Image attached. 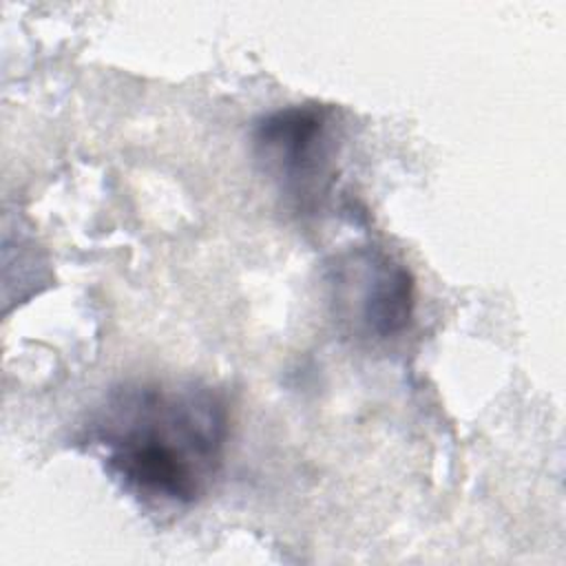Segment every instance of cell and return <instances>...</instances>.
I'll return each instance as SVG.
<instances>
[{
	"label": "cell",
	"mask_w": 566,
	"mask_h": 566,
	"mask_svg": "<svg viewBox=\"0 0 566 566\" xmlns=\"http://www.w3.org/2000/svg\"><path fill=\"white\" fill-rule=\"evenodd\" d=\"M228 427L212 387L139 382L115 389L88 431L124 491L144 504L190 506L221 469Z\"/></svg>",
	"instance_id": "1"
},
{
	"label": "cell",
	"mask_w": 566,
	"mask_h": 566,
	"mask_svg": "<svg viewBox=\"0 0 566 566\" xmlns=\"http://www.w3.org/2000/svg\"><path fill=\"white\" fill-rule=\"evenodd\" d=\"M332 287L338 316L369 338H391L411 323L413 276L380 248H358L336 259Z\"/></svg>",
	"instance_id": "2"
},
{
	"label": "cell",
	"mask_w": 566,
	"mask_h": 566,
	"mask_svg": "<svg viewBox=\"0 0 566 566\" xmlns=\"http://www.w3.org/2000/svg\"><path fill=\"white\" fill-rule=\"evenodd\" d=\"M329 142V113L318 104L279 108L254 128L259 161L301 203L316 199L325 188Z\"/></svg>",
	"instance_id": "3"
}]
</instances>
